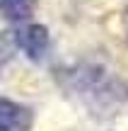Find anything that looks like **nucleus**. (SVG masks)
I'll list each match as a JSON object with an SVG mask.
<instances>
[{
	"label": "nucleus",
	"mask_w": 128,
	"mask_h": 131,
	"mask_svg": "<svg viewBox=\"0 0 128 131\" xmlns=\"http://www.w3.org/2000/svg\"><path fill=\"white\" fill-rule=\"evenodd\" d=\"M61 80L63 88L97 117H111L121 104L128 102V83L97 63H80L68 68L63 70Z\"/></svg>",
	"instance_id": "1"
},
{
	"label": "nucleus",
	"mask_w": 128,
	"mask_h": 131,
	"mask_svg": "<svg viewBox=\"0 0 128 131\" xmlns=\"http://www.w3.org/2000/svg\"><path fill=\"white\" fill-rule=\"evenodd\" d=\"M10 37H12L15 46L32 61H41L51 46V37H48V29L44 24H24V27L15 29Z\"/></svg>",
	"instance_id": "2"
},
{
	"label": "nucleus",
	"mask_w": 128,
	"mask_h": 131,
	"mask_svg": "<svg viewBox=\"0 0 128 131\" xmlns=\"http://www.w3.org/2000/svg\"><path fill=\"white\" fill-rule=\"evenodd\" d=\"M34 112L22 102L0 97V131H32Z\"/></svg>",
	"instance_id": "3"
},
{
	"label": "nucleus",
	"mask_w": 128,
	"mask_h": 131,
	"mask_svg": "<svg viewBox=\"0 0 128 131\" xmlns=\"http://www.w3.org/2000/svg\"><path fill=\"white\" fill-rule=\"evenodd\" d=\"M36 10V0H0V15L7 22H27Z\"/></svg>",
	"instance_id": "4"
},
{
	"label": "nucleus",
	"mask_w": 128,
	"mask_h": 131,
	"mask_svg": "<svg viewBox=\"0 0 128 131\" xmlns=\"http://www.w3.org/2000/svg\"><path fill=\"white\" fill-rule=\"evenodd\" d=\"M123 32H126V39H128V7L123 12Z\"/></svg>",
	"instance_id": "5"
},
{
	"label": "nucleus",
	"mask_w": 128,
	"mask_h": 131,
	"mask_svg": "<svg viewBox=\"0 0 128 131\" xmlns=\"http://www.w3.org/2000/svg\"><path fill=\"white\" fill-rule=\"evenodd\" d=\"M3 63H5V53H0V70H3Z\"/></svg>",
	"instance_id": "6"
}]
</instances>
